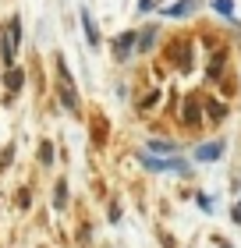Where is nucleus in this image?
<instances>
[{"instance_id": "f257e3e1", "label": "nucleus", "mask_w": 241, "mask_h": 248, "mask_svg": "<svg viewBox=\"0 0 241 248\" xmlns=\"http://www.w3.org/2000/svg\"><path fill=\"white\" fill-rule=\"evenodd\" d=\"M167 57L174 67H181V71H188V67L195 64V43L192 39H170L167 43Z\"/></svg>"}, {"instance_id": "20e7f679", "label": "nucleus", "mask_w": 241, "mask_h": 248, "mask_svg": "<svg viewBox=\"0 0 241 248\" xmlns=\"http://www.w3.org/2000/svg\"><path fill=\"white\" fill-rule=\"evenodd\" d=\"M135 46H139V32H135V29L121 32V36L113 39V57H117V61H131Z\"/></svg>"}, {"instance_id": "0eeeda50", "label": "nucleus", "mask_w": 241, "mask_h": 248, "mask_svg": "<svg viewBox=\"0 0 241 248\" xmlns=\"http://www.w3.org/2000/svg\"><path fill=\"white\" fill-rule=\"evenodd\" d=\"M160 43V25H145L139 29V46H135V53H149Z\"/></svg>"}, {"instance_id": "ddd939ff", "label": "nucleus", "mask_w": 241, "mask_h": 248, "mask_svg": "<svg viewBox=\"0 0 241 248\" xmlns=\"http://www.w3.org/2000/svg\"><path fill=\"white\" fill-rule=\"evenodd\" d=\"M160 96H163V93H160V89H153V93H145V96L139 99V110H153V107L160 103Z\"/></svg>"}, {"instance_id": "2eb2a0df", "label": "nucleus", "mask_w": 241, "mask_h": 248, "mask_svg": "<svg viewBox=\"0 0 241 248\" xmlns=\"http://www.w3.org/2000/svg\"><path fill=\"white\" fill-rule=\"evenodd\" d=\"M39 160H43V163H53V145H50V142L39 149Z\"/></svg>"}, {"instance_id": "6e6552de", "label": "nucleus", "mask_w": 241, "mask_h": 248, "mask_svg": "<svg viewBox=\"0 0 241 248\" xmlns=\"http://www.w3.org/2000/svg\"><path fill=\"white\" fill-rule=\"evenodd\" d=\"M195 0H177V4H170V7H163V15L167 18H188V15H195Z\"/></svg>"}, {"instance_id": "f3484780", "label": "nucleus", "mask_w": 241, "mask_h": 248, "mask_svg": "<svg viewBox=\"0 0 241 248\" xmlns=\"http://www.w3.org/2000/svg\"><path fill=\"white\" fill-rule=\"evenodd\" d=\"M156 7V0H139V11H153Z\"/></svg>"}, {"instance_id": "f8f14e48", "label": "nucleus", "mask_w": 241, "mask_h": 248, "mask_svg": "<svg viewBox=\"0 0 241 248\" xmlns=\"http://www.w3.org/2000/svg\"><path fill=\"white\" fill-rule=\"evenodd\" d=\"M53 206H57V209L67 206V185H64V181H57V188H53Z\"/></svg>"}, {"instance_id": "9d476101", "label": "nucleus", "mask_w": 241, "mask_h": 248, "mask_svg": "<svg viewBox=\"0 0 241 248\" xmlns=\"http://www.w3.org/2000/svg\"><path fill=\"white\" fill-rule=\"evenodd\" d=\"M82 29H85V39H89V46H99V29H96V21L93 15L82 7Z\"/></svg>"}, {"instance_id": "7ed1b4c3", "label": "nucleus", "mask_w": 241, "mask_h": 248, "mask_svg": "<svg viewBox=\"0 0 241 248\" xmlns=\"http://www.w3.org/2000/svg\"><path fill=\"white\" fill-rule=\"evenodd\" d=\"M202 99L199 96H188L185 103H181V124L185 128H202Z\"/></svg>"}, {"instance_id": "dca6fc26", "label": "nucleus", "mask_w": 241, "mask_h": 248, "mask_svg": "<svg viewBox=\"0 0 241 248\" xmlns=\"http://www.w3.org/2000/svg\"><path fill=\"white\" fill-rule=\"evenodd\" d=\"M195 199H199V206H202L206 213H209V209H213V202H209V195H195Z\"/></svg>"}, {"instance_id": "4468645a", "label": "nucleus", "mask_w": 241, "mask_h": 248, "mask_svg": "<svg viewBox=\"0 0 241 248\" xmlns=\"http://www.w3.org/2000/svg\"><path fill=\"white\" fill-rule=\"evenodd\" d=\"M213 11H216V15H224V18H231L234 15V0H213Z\"/></svg>"}, {"instance_id": "9b49d317", "label": "nucleus", "mask_w": 241, "mask_h": 248, "mask_svg": "<svg viewBox=\"0 0 241 248\" xmlns=\"http://www.w3.org/2000/svg\"><path fill=\"white\" fill-rule=\"evenodd\" d=\"M21 85H25V71L11 67V71H7V93H11V96H15V93H21Z\"/></svg>"}, {"instance_id": "423d86ee", "label": "nucleus", "mask_w": 241, "mask_h": 248, "mask_svg": "<svg viewBox=\"0 0 241 248\" xmlns=\"http://www.w3.org/2000/svg\"><path fill=\"white\" fill-rule=\"evenodd\" d=\"M192 156L199 163H213V160H220V156H224V142H202V145H195Z\"/></svg>"}, {"instance_id": "1a4fd4ad", "label": "nucleus", "mask_w": 241, "mask_h": 248, "mask_svg": "<svg viewBox=\"0 0 241 248\" xmlns=\"http://www.w3.org/2000/svg\"><path fill=\"white\" fill-rule=\"evenodd\" d=\"M145 153H153V156H174L177 145L167 142V139H153V142H145Z\"/></svg>"}, {"instance_id": "f03ea898", "label": "nucleus", "mask_w": 241, "mask_h": 248, "mask_svg": "<svg viewBox=\"0 0 241 248\" xmlns=\"http://www.w3.org/2000/svg\"><path fill=\"white\" fill-rule=\"evenodd\" d=\"M139 160H142L145 170H156V174H163V170H174V174H185V177L192 174L185 160H170V156H153V153H142Z\"/></svg>"}, {"instance_id": "39448f33", "label": "nucleus", "mask_w": 241, "mask_h": 248, "mask_svg": "<svg viewBox=\"0 0 241 248\" xmlns=\"http://www.w3.org/2000/svg\"><path fill=\"white\" fill-rule=\"evenodd\" d=\"M202 114H206V121H209V124H220L227 114H231V107H227L224 99H213V96H206V99H202Z\"/></svg>"}]
</instances>
